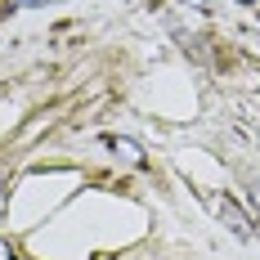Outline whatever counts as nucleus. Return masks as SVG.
<instances>
[{
    "mask_svg": "<svg viewBox=\"0 0 260 260\" xmlns=\"http://www.w3.org/2000/svg\"><path fill=\"white\" fill-rule=\"evenodd\" d=\"M108 148H112V153H121L130 166H139V161H144V153H139V144H135V139H117V135H112V139H108Z\"/></svg>",
    "mask_w": 260,
    "mask_h": 260,
    "instance_id": "f257e3e1",
    "label": "nucleus"
},
{
    "mask_svg": "<svg viewBox=\"0 0 260 260\" xmlns=\"http://www.w3.org/2000/svg\"><path fill=\"white\" fill-rule=\"evenodd\" d=\"M220 215H229V224H234V234H251V224H247V220H242V211L234 207V202H229V198H224V202H220Z\"/></svg>",
    "mask_w": 260,
    "mask_h": 260,
    "instance_id": "f03ea898",
    "label": "nucleus"
},
{
    "mask_svg": "<svg viewBox=\"0 0 260 260\" xmlns=\"http://www.w3.org/2000/svg\"><path fill=\"white\" fill-rule=\"evenodd\" d=\"M0 260H14V247H9L5 238H0Z\"/></svg>",
    "mask_w": 260,
    "mask_h": 260,
    "instance_id": "7ed1b4c3",
    "label": "nucleus"
},
{
    "mask_svg": "<svg viewBox=\"0 0 260 260\" xmlns=\"http://www.w3.org/2000/svg\"><path fill=\"white\" fill-rule=\"evenodd\" d=\"M251 207H256V220H260V184L251 188Z\"/></svg>",
    "mask_w": 260,
    "mask_h": 260,
    "instance_id": "20e7f679",
    "label": "nucleus"
},
{
    "mask_svg": "<svg viewBox=\"0 0 260 260\" xmlns=\"http://www.w3.org/2000/svg\"><path fill=\"white\" fill-rule=\"evenodd\" d=\"M23 9H36V5H54V0H18Z\"/></svg>",
    "mask_w": 260,
    "mask_h": 260,
    "instance_id": "39448f33",
    "label": "nucleus"
},
{
    "mask_svg": "<svg viewBox=\"0 0 260 260\" xmlns=\"http://www.w3.org/2000/svg\"><path fill=\"white\" fill-rule=\"evenodd\" d=\"M242 5H251V0H242Z\"/></svg>",
    "mask_w": 260,
    "mask_h": 260,
    "instance_id": "423d86ee",
    "label": "nucleus"
}]
</instances>
